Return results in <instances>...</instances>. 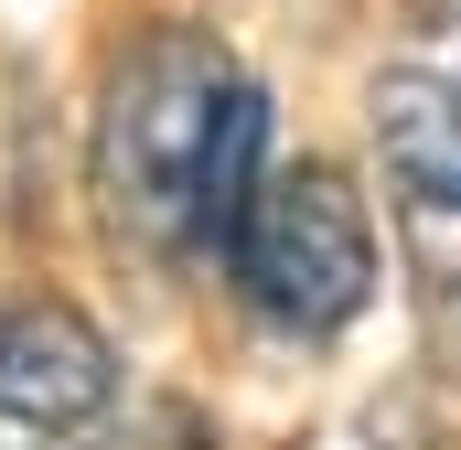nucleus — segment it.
Returning a JSON list of instances; mask_svg holds the SVG:
<instances>
[{"label": "nucleus", "mask_w": 461, "mask_h": 450, "mask_svg": "<svg viewBox=\"0 0 461 450\" xmlns=\"http://www.w3.org/2000/svg\"><path fill=\"white\" fill-rule=\"evenodd\" d=\"M375 140H386V194L419 236V257H461V108L429 76H386L375 86Z\"/></svg>", "instance_id": "nucleus-4"}, {"label": "nucleus", "mask_w": 461, "mask_h": 450, "mask_svg": "<svg viewBox=\"0 0 461 450\" xmlns=\"http://www.w3.org/2000/svg\"><path fill=\"white\" fill-rule=\"evenodd\" d=\"M258 140H268V108L236 76V54L204 22H150L108 65L97 140H86V183H97L108 236L140 257L226 247L258 194Z\"/></svg>", "instance_id": "nucleus-1"}, {"label": "nucleus", "mask_w": 461, "mask_h": 450, "mask_svg": "<svg viewBox=\"0 0 461 450\" xmlns=\"http://www.w3.org/2000/svg\"><path fill=\"white\" fill-rule=\"evenodd\" d=\"M226 268L279 333H344L375 301V215L333 161H279L236 215Z\"/></svg>", "instance_id": "nucleus-2"}, {"label": "nucleus", "mask_w": 461, "mask_h": 450, "mask_svg": "<svg viewBox=\"0 0 461 450\" xmlns=\"http://www.w3.org/2000/svg\"><path fill=\"white\" fill-rule=\"evenodd\" d=\"M451 108H461V65H451Z\"/></svg>", "instance_id": "nucleus-5"}, {"label": "nucleus", "mask_w": 461, "mask_h": 450, "mask_svg": "<svg viewBox=\"0 0 461 450\" xmlns=\"http://www.w3.org/2000/svg\"><path fill=\"white\" fill-rule=\"evenodd\" d=\"M0 450H118V354L76 301L0 311Z\"/></svg>", "instance_id": "nucleus-3"}]
</instances>
